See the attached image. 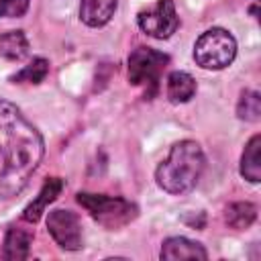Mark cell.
<instances>
[{
  "label": "cell",
  "mask_w": 261,
  "mask_h": 261,
  "mask_svg": "<svg viewBox=\"0 0 261 261\" xmlns=\"http://www.w3.org/2000/svg\"><path fill=\"white\" fill-rule=\"evenodd\" d=\"M169 57L151 47H137L128 55V82L147 90L151 98L159 88V77L167 67Z\"/></svg>",
  "instance_id": "5"
},
{
  "label": "cell",
  "mask_w": 261,
  "mask_h": 261,
  "mask_svg": "<svg viewBox=\"0 0 261 261\" xmlns=\"http://www.w3.org/2000/svg\"><path fill=\"white\" fill-rule=\"evenodd\" d=\"M167 100L171 104H184L194 98L196 94V80L186 73V71H171L167 77V88H165Z\"/></svg>",
  "instance_id": "13"
},
{
  "label": "cell",
  "mask_w": 261,
  "mask_h": 261,
  "mask_svg": "<svg viewBox=\"0 0 261 261\" xmlns=\"http://www.w3.org/2000/svg\"><path fill=\"white\" fill-rule=\"evenodd\" d=\"M33 245V232L20 226H10L2 245V259L6 261H22L29 257Z\"/></svg>",
  "instance_id": "10"
},
{
  "label": "cell",
  "mask_w": 261,
  "mask_h": 261,
  "mask_svg": "<svg viewBox=\"0 0 261 261\" xmlns=\"http://www.w3.org/2000/svg\"><path fill=\"white\" fill-rule=\"evenodd\" d=\"M159 257L169 259V261H175V259H200V261H204V259H208V253L196 241H190L186 237H169L163 241Z\"/></svg>",
  "instance_id": "8"
},
{
  "label": "cell",
  "mask_w": 261,
  "mask_h": 261,
  "mask_svg": "<svg viewBox=\"0 0 261 261\" xmlns=\"http://www.w3.org/2000/svg\"><path fill=\"white\" fill-rule=\"evenodd\" d=\"M116 6L118 0H80V18L92 29L104 27L114 16Z\"/></svg>",
  "instance_id": "11"
},
{
  "label": "cell",
  "mask_w": 261,
  "mask_h": 261,
  "mask_svg": "<svg viewBox=\"0 0 261 261\" xmlns=\"http://www.w3.org/2000/svg\"><path fill=\"white\" fill-rule=\"evenodd\" d=\"M31 0H0V18H18L29 10Z\"/></svg>",
  "instance_id": "18"
},
{
  "label": "cell",
  "mask_w": 261,
  "mask_h": 261,
  "mask_svg": "<svg viewBox=\"0 0 261 261\" xmlns=\"http://www.w3.org/2000/svg\"><path fill=\"white\" fill-rule=\"evenodd\" d=\"M61 190H63V179L61 177H49V179H45V184H43V188L39 190V196L22 210V218L27 220V222H39V218L43 216V212L47 210V206L61 194Z\"/></svg>",
  "instance_id": "9"
},
{
  "label": "cell",
  "mask_w": 261,
  "mask_h": 261,
  "mask_svg": "<svg viewBox=\"0 0 261 261\" xmlns=\"http://www.w3.org/2000/svg\"><path fill=\"white\" fill-rule=\"evenodd\" d=\"M241 175L251 181H261V135H253L241 155Z\"/></svg>",
  "instance_id": "12"
},
{
  "label": "cell",
  "mask_w": 261,
  "mask_h": 261,
  "mask_svg": "<svg viewBox=\"0 0 261 261\" xmlns=\"http://www.w3.org/2000/svg\"><path fill=\"white\" fill-rule=\"evenodd\" d=\"M234 57L237 41L226 29H208L194 43V59L202 69H224L234 61Z\"/></svg>",
  "instance_id": "4"
},
{
  "label": "cell",
  "mask_w": 261,
  "mask_h": 261,
  "mask_svg": "<svg viewBox=\"0 0 261 261\" xmlns=\"http://www.w3.org/2000/svg\"><path fill=\"white\" fill-rule=\"evenodd\" d=\"M43 153L41 133L14 104L0 100V157L4 159L0 169V198H12L27 188Z\"/></svg>",
  "instance_id": "1"
},
{
  "label": "cell",
  "mask_w": 261,
  "mask_h": 261,
  "mask_svg": "<svg viewBox=\"0 0 261 261\" xmlns=\"http://www.w3.org/2000/svg\"><path fill=\"white\" fill-rule=\"evenodd\" d=\"M204 165H206V157L202 147L190 139L179 141L169 149L167 157L159 163L155 171L157 186L173 196L186 194L196 188L204 171Z\"/></svg>",
  "instance_id": "2"
},
{
  "label": "cell",
  "mask_w": 261,
  "mask_h": 261,
  "mask_svg": "<svg viewBox=\"0 0 261 261\" xmlns=\"http://www.w3.org/2000/svg\"><path fill=\"white\" fill-rule=\"evenodd\" d=\"M137 22L145 35L163 41V39H169L177 31L179 16H177L173 0H157L153 6L137 14Z\"/></svg>",
  "instance_id": "6"
},
{
  "label": "cell",
  "mask_w": 261,
  "mask_h": 261,
  "mask_svg": "<svg viewBox=\"0 0 261 261\" xmlns=\"http://www.w3.org/2000/svg\"><path fill=\"white\" fill-rule=\"evenodd\" d=\"M49 73V61L43 57H35L29 65H24L20 71L10 75L12 84H41Z\"/></svg>",
  "instance_id": "16"
},
{
  "label": "cell",
  "mask_w": 261,
  "mask_h": 261,
  "mask_svg": "<svg viewBox=\"0 0 261 261\" xmlns=\"http://www.w3.org/2000/svg\"><path fill=\"white\" fill-rule=\"evenodd\" d=\"M237 116L247 122H257L261 118V96L255 90H245L237 104Z\"/></svg>",
  "instance_id": "17"
},
{
  "label": "cell",
  "mask_w": 261,
  "mask_h": 261,
  "mask_svg": "<svg viewBox=\"0 0 261 261\" xmlns=\"http://www.w3.org/2000/svg\"><path fill=\"white\" fill-rule=\"evenodd\" d=\"M47 230L53 241L65 251H77L82 247V226L80 218L71 210L55 208L47 214Z\"/></svg>",
  "instance_id": "7"
},
{
  "label": "cell",
  "mask_w": 261,
  "mask_h": 261,
  "mask_svg": "<svg viewBox=\"0 0 261 261\" xmlns=\"http://www.w3.org/2000/svg\"><path fill=\"white\" fill-rule=\"evenodd\" d=\"M0 55L8 61H22L29 55V39L22 31H6L0 35Z\"/></svg>",
  "instance_id": "14"
},
{
  "label": "cell",
  "mask_w": 261,
  "mask_h": 261,
  "mask_svg": "<svg viewBox=\"0 0 261 261\" xmlns=\"http://www.w3.org/2000/svg\"><path fill=\"white\" fill-rule=\"evenodd\" d=\"M77 202L88 210V214L102 224L108 230L122 228L130 224L139 216L137 204L130 200L118 198V196H106V194H90V192H80Z\"/></svg>",
  "instance_id": "3"
},
{
  "label": "cell",
  "mask_w": 261,
  "mask_h": 261,
  "mask_svg": "<svg viewBox=\"0 0 261 261\" xmlns=\"http://www.w3.org/2000/svg\"><path fill=\"white\" fill-rule=\"evenodd\" d=\"M257 218V208L255 204L251 202H234L226 208L224 212V220L230 228L234 230H243V228H249Z\"/></svg>",
  "instance_id": "15"
}]
</instances>
